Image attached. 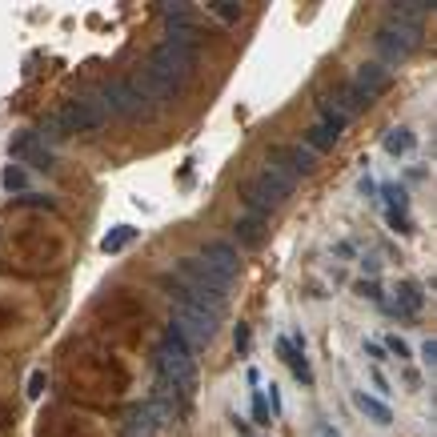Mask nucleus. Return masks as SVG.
Returning <instances> with one entry per match:
<instances>
[{"label":"nucleus","instance_id":"obj_1","mask_svg":"<svg viewBox=\"0 0 437 437\" xmlns=\"http://www.w3.org/2000/svg\"><path fill=\"white\" fill-rule=\"evenodd\" d=\"M109 120V109L100 100V92L92 96H76L69 105H61V113H52V120L45 125V137L41 140H61L69 133H89V129H100Z\"/></svg>","mask_w":437,"mask_h":437},{"label":"nucleus","instance_id":"obj_2","mask_svg":"<svg viewBox=\"0 0 437 437\" xmlns=\"http://www.w3.org/2000/svg\"><path fill=\"white\" fill-rule=\"evenodd\" d=\"M293 189H297V177L289 169H281V164H269V169H261V177H253V181L241 189V201L249 205L253 217H265L285 197H293Z\"/></svg>","mask_w":437,"mask_h":437},{"label":"nucleus","instance_id":"obj_3","mask_svg":"<svg viewBox=\"0 0 437 437\" xmlns=\"http://www.w3.org/2000/svg\"><path fill=\"white\" fill-rule=\"evenodd\" d=\"M217 321H221V317L209 313L205 305H197V301H189V297H173V333H177L189 349L209 345L213 333H217Z\"/></svg>","mask_w":437,"mask_h":437},{"label":"nucleus","instance_id":"obj_4","mask_svg":"<svg viewBox=\"0 0 437 437\" xmlns=\"http://www.w3.org/2000/svg\"><path fill=\"white\" fill-rule=\"evenodd\" d=\"M417 24H401V21H393V24H385L381 32H377V52L385 56V61H401V56H409L414 52V45H417Z\"/></svg>","mask_w":437,"mask_h":437},{"label":"nucleus","instance_id":"obj_5","mask_svg":"<svg viewBox=\"0 0 437 437\" xmlns=\"http://www.w3.org/2000/svg\"><path fill=\"white\" fill-rule=\"evenodd\" d=\"M100 100H105V109H109V116H140L145 113V100L137 96V89L129 85V81H113V85H105L100 89Z\"/></svg>","mask_w":437,"mask_h":437},{"label":"nucleus","instance_id":"obj_6","mask_svg":"<svg viewBox=\"0 0 437 437\" xmlns=\"http://www.w3.org/2000/svg\"><path fill=\"white\" fill-rule=\"evenodd\" d=\"M201 261H205L217 277H225V281H233V277H237V265H241V257H237V249H233L229 241H209L205 249H201Z\"/></svg>","mask_w":437,"mask_h":437},{"label":"nucleus","instance_id":"obj_7","mask_svg":"<svg viewBox=\"0 0 437 437\" xmlns=\"http://www.w3.org/2000/svg\"><path fill=\"white\" fill-rule=\"evenodd\" d=\"M349 89H353V92H357V96H361V100L369 105L373 96H381V92L390 89V72L381 69V65H361Z\"/></svg>","mask_w":437,"mask_h":437},{"label":"nucleus","instance_id":"obj_8","mask_svg":"<svg viewBox=\"0 0 437 437\" xmlns=\"http://www.w3.org/2000/svg\"><path fill=\"white\" fill-rule=\"evenodd\" d=\"M12 157H24V161L41 164V169H52V153L45 149V140L36 137V133H21V137L12 140Z\"/></svg>","mask_w":437,"mask_h":437},{"label":"nucleus","instance_id":"obj_9","mask_svg":"<svg viewBox=\"0 0 437 437\" xmlns=\"http://www.w3.org/2000/svg\"><path fill=\"white\" fill-rule=\"evenodd\" d=\"M277 353H281V361H285V365L293 369V377H297L301 385H309V381H313V369H309V361H305V353L293 349L289 337H277Z\"/></svg>","mask_w":437,"mask_h":437},{"label":"nucleus","instance_id":"obj_10","mask_svg":"<svg viewBox=\"0 0 437 437\" xmlns=\"http://www.w3.org/2000/svg\"><path fill=\"white\" fill-rule=\"evenodd\" d=\"M277 157L289 164V173H293V177H297V173H313V169H317V153H309L305 145H289V149H281Z\"/></svg>","mask_w":437,"mask_h":437},{"label":"nucleus","instance_id":"obj_11","mask_svg":"<svg viewBox=\"0 0 437 437\" xmlns=\"http://www.w3.org/2000/svg\"><path fill=\"white\" fill-rule=\"evenodd\" d=\"M237 237H241V245H245V249H261V245H265V217L245 213V217L237 221Z\"/></svg>","mask_w":437,"mask_h":437},{"label":"nucleus","instance_id":"obj_12","mask_svg":"<svg viewBox=\"0 0 437 437\" xmlns=\"http://www.w3.org/2000/svg\"><path fill=\"white\" fill-rule=\"evenodd\" d=\"M353 405H357L369 421H377V425H390V421H393L390 405H385V401H377V397H369V393H353Z\"/></svg>","mask_w":437,"mask_h":437},{"label":"nucleus","instance_id":"obj_13","mask_svg":"<svg viewBox=\"0 0 437 437\" xmlns=\"http://www.w3.org/2000/svg\"><path fill=\"white\" fill-rule=\"evenodd\" d=\"M133 241H137V229H133V225H116V229H109L100 237V253H120V249L133 245Z\"/></svg>","mask_w":437,"mask_h":437},{"label":"nucleus","instance_id":"obj_14","mask_svg":"<svg viewBox=\"0 0 437 437\" xmlns=\"http://www.w3.org/2000/svg\"><path fill=\"white\" fill-rule=\"evenodd\" d=\"M414 145H417V137L409 133V129H390V133H385V153H390V157L414 153Z\"/></svg>","mask_w":437,"mask_h":437},{"label":"nucleus","instance_id":"obj_15","mask_svg":"<svg viewBox=\"0 0 437 437\" xmlns=\"http://www.w3.org/2000/svg\"><path fill=\"white\" fill-rule=\"evenodd\" d=\"M345 125H349V120H345V113H337V109L321 105V129H325V133H329L333 140H337L341 133H345Z\"/></svg>","mask_w":437,"mask_h":437},{"label":"nucleus","instance_id":"obj_16","mask_svg":"<svg viewBox=\"0 0 437 437\" xmlns=\"http://www.w3.org/2000/svg\"><path fill=\"white\" fill-rule=\"evenodd\" d=\"M209 12H213L217 21H225V24H237L241 17H245V8H241L237 0H217V4H209Z\"/></svg>","mask_w":437,"mask_h":437},{"label":"nucleus","instance_id":"obj_17","mask_svg":"<svg viewBox=\"0 0 437 437\" xmlns=\"http://www.w3.org/2000/svg\"><path fill=\"white\" fill-rule=\"evenodd\" d=\"M333 145H337V140L329 137V133H325L321 125H313V129L305 133V149H309V153H329Z\"/></svg>","mask_w":437,"mask_h":437},{"label":"nucleus","instance_id":"obj_18","mask_svg":"<svg viewBox=\"0 0 437 437\" xmlns=\"http://www.w3.org/2000/svg\"><path fill=\"white\" fill-rule=\"evenodd\" d=\"M397 297H401V305H405V313H421V289H417L414 281H401L397 285Z\"/></svg>","mask_w":437,"mask_h":437},{"label":"nucleus","instance_id":"obj_19","mask_svg":"<svg viewBox=\"0 0 437 437\" xmlns=\"http://www.w3.org/2000/svg\"><path fill=\"white\" fill-rule=\"evenodd\" d=\"M393 8H397V21H401V17H405V21H417V17H425L434 4H429V0H409V4H393Z\"/></svg>","mask_w":437,"mask_h":437},{"label":"nucleus","instance_id":"obj_20","mask_svg":"<svg viewBox=\"0 0 437 437\" xmlns=\"http://www.w3.org/2000/svg\"><path fill=\"white\" fill-rule=\"evenodd\" d=\"M24 184H28L24 169H17V164H12V169H4V189H8V193H21Z\"/></svg>","mask_w":437,"mask_h":437},{"label":"nucleus","instance_id":"obj_21","mask_svg":"<svg viewBox=\"0 0 437 437\" xmlns=\"http://www.w3.org/2000/svg\"><path fill=\"white\" fill-rule=\"evenodd\" d=\"M385 221H390V229H397V233H409V229H414V225H409V217H405L401 209H390V213H385Z\"/></svg>","mask_w":437,"mask_h":437},{"label":"nucleus","instance_id":"obj_22","mask_svg":"<svg viewBox=\"0 0 437 437\" xmlns=\"http://www.w3.org/2000/svg\"><path fill=\"white\" fill-rule=\"evenodd\" d=\"M385 349H390V353H397L401 361H409V345H405V337H397V333H393V337H385Z\"/></svg>","mask_w":437,"mask_h":437},{"label":"nucleus","instance_id":"obj_23","mask_svg":"<svg viewBox=\"0 0 437 437\" xmlns=\"http://www.w3.org/2000/svg\"><path fill=\"white\" fill-rule=\"evenodd\" d=\"M253 417H257V425H269V405H265V393H253Z\"/></svg>","mask_w":437,"mask_h":437},{"label":"nucleus","instance_id":"obj_24","mask_svg":"<svg viewBox=\"0 0 437 437\" xmlns=\"http://www.w3.org/2000/svg\"><path fill=\"white\" fill-rule=\"evenodd\" d=\"M45 373H41V369H36V373H32V377H28V397H41V393H45Z\"/></svg>","mask_w":437,"mask_h":437},{"label":"nucleus","instance_id":"obj_25","mask_svg":"<svg viewBox=\"0 0 437 437\" xmlns=\"http://www.w3.org/2000/svg\"><path fill=\"white\" fill-rule=\"evenodd\" d=\"M357 293H365L369 301H381V289H377V281H361V285H357Z\"/></svg>","mask_w":437,"mask_h":437},{"label":"nucleus","instance_id":"obj_26","mask_svg":"<svg viewBox=\"0 0 437 437\" xmlns=\"http://www.w3.org/2000/svg\"><path fill=\"white\" fill-rule=\"evenodd\" d=\"M265 405H269L273 414H281V393H277V385H269V390H265Z\"/></svg>","mask_w":437,"mask_h":437},{"label":"nucleus","instance_id":"obj_27","mask_svg":"<svg viewBox=\"0 0 437 437\" xmlns=\"http://www.w3.org/2000/svg\"><path fill=\"white\" fill-rule=\"evenodd\" d=\"M421 361H425V365L437 361V341H425V345H421Z\"/></svg>","mask_w":437,"mask_h":437},{"label":"nucleus","instance_id":"obj_28","mask_svg":"<svg viewBox=\"0 0 437 437\" xmlns=\"http://www.w3.org/2000/svg\"><path fill=\"white\" fill-rule=\"evenodd\" d=\"M233 341H237V349H241V353H245V349H249V329H245V325H241V329H237V333H233Z\"/></svg>","mask_w":437,"mask_h":437},{"label":"nucleus","instance_id":"obj_29","mask_svg":"<svg viewBox=\"0 0 437 437\" xmlns=\"http://www.w3.org/2000/svg\"><path fill=\"white\" fill-rule=\"evenodd\" d=\"M365 353H369V357H377V361H381V357H385V345H377V341H365Z\"/></svg>","mask_w":437,"mask_h":437}]
</instances>
